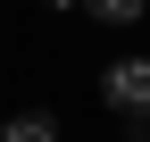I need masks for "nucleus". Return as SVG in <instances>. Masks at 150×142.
Wrapping results in <instances>:
<instances>
[{
	"label": "nucleus",
	"mask_w": 150,
	"mask_h": 142,
	"mask_svg": "<svg viewBox=\"0 0 150 142\" xmlns=\"http://www.w3.org/2000/svg\"><path fill=\"white\" fill-rule=\"evenodd\" d=\"M100 100H108L117 117H150V59H117V67L100 75Z\"/></svg>",
	"instance_id": "f257e3e1"
},
{
	"label": "nucleus",
	"mask_w": 150,
	"mask_h": 142,
	"mask_svg": "<svg viewBox=\"0 0 150 142\" xmlns=\"http://www.w3.org/2000/svg\"><path fill=\"white\" fill-rule=\"evenodd\" d=\"M0 142H59V117L50 109H17L8 126H0Z\"/></svg>",
	"instance_id": "f03ea898"
},
{
	"label": "nucleus",
	"mask_w": 150,
	"mask_h": 142,
	"mask_svg": "<svg viewBox=\"0 0 150 142\" xmlns=\"http://www.w3.org/2000/svg\"><path fill=\"white\" fill-rule=\"evenodd\" d=\"M150 0H83V17H100V25H142Z\"/></svg>",
	"instance_id": "7ed1b4c3"
},
{
	"label": "nucleus",
	"mask_w": 150,
	"mask_h": 142,
	"mask_svg": "<svg viewBox=\"0 0 150 142\" xmlns=\"http://www.w3.org/2000/svg\"><path fill=\"white\" fill-rule=\"evenodd\" d=\"M50 9H83V0H50Z\"/></svg>",
	"instance_id": "20e7f679"
}]
</instances>
